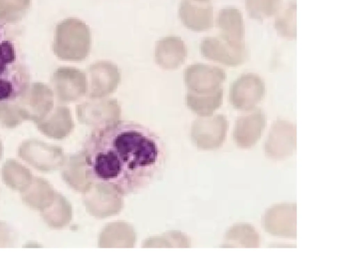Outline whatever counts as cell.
I'll return each instance as SVG.
<instances>
[{"label": "cell", "instance_id": "obj_7", "mask_svg": "<svg viewBox=\"0 0 356 267\" xmlns=\"http://www.w3.org/2000/svg\"><path fill=\"white\" fill-rule=\"evenodd\" d=\"M262 225L266 232L273 236L296 237V204L281 203L265 212Z\"/></svg>", "mask_w": 356, "mask_h": 267}, {"label": "cell", "instance_id": "obj_6", "mask_svg": "<svg viewBox=\"0 0 356 267\" xmlns=\"http://www.w3.org/2000/svg\"><path fill=\"white\" fill-rule=\"evenodd\" d=\"M296 147V129L294 124L286 120H277L272 125L264 150L272 159L282 160L293 153Z\"/></svg>", "mask_w": 356, "mask_h": 267}, {"label": "cell", "instance_id": "obj_16", "mask_svg": "<svg viewBox=\"0 0 356 267\" xmlns=\"http://www.w3.org/2000/svg\"><path fill=\"white\" fill-rule=\"evenodd\" d=\"M21 195L22 201L27 206L40 211L51 204L54 197L51 185L41 177H33Z\"/></svg>", "mask_w": 356, "mask_h": 267}, {"label": "cell", "instance_id": "obj_18", "mask_svg": "<svg viewBox=\"0 0 356 267\" xmlns=\"http://www.w3.org/2000/svg\"><path fill=\"white\" fill-rule=\"evenodd\" d=\"M198 128L203 144L216 147L221 145L225 140L228 122L225 116L218 115L201 122Z\"/></svg>", "mask_w": 356, "mask_h": 267}, {"label": "cell", "instance_id": "obj_25", "mask_svg": "<svg viewBox=\"0 0 356 267\" xmlns=\"http://www.w3.org/2000/svg\"><path fill=\"white\" fill-rule=\"evenodd\" d=\"M198 3H208L210 0H191Z\"/></svg>", "mask_w": 356, "mask_h": 267}, {"label": "cell", "instance_id": "obj_1", "mask_svg": "<svg viewBox=\"0 0 356 267\" xmlns=\"http://www.w3.org/2000/svg\"><path fill=\"white\" fill-rule=\"evenodd\" d=\"M81 159L88 180L127 196L159 176L166 150L160 137L147 127L118 119L95 127L83 143Z\"/></svg>", "mask_w": 356, "mask_h": 267}, {"label": "cell", "instance_id": "obj_4", "mask_svg": "<svg viewBox=\"0 0 356 267\" xmlns=\"http://www.w3.org/2000/svg\"><path fill=\"white\" fill-rule=\"evenodd\" d=\"M121 80L118 66L111 61L99 60L89 66L88 95L91 99L104 98L114 92Z\"/></svg>", "mask_w": 356, "mask_h": 267}, {"label": "cell", "instance_id": "obj_19", "mask_svg": "<svg viewBox=\"0 0 356 267\" xmlns=\"http://www.w3.org/2000/svg\"><path fill=\"white\" fill-rule=\"evenodd\" d=\"M2 179L9 188L23 191L32 181L31 172L15 160H8L2 166Z\"/></svg>", "mask_w": 356, "mask_h": 267}, {"label": "cell", "instance_id": "obj_15", "mask_svg": "<svg viewBox=\"0 0 356 267\" xmlns=\"http://www.w3.org/2000/svg\"><path fill=\"white\" fill-rule=\"evenodd\" d=\"M59 96L63 101L76 100L87 93L86 74L75 68H63L57 74Z\"/></svg>", "mask_w": 356, "mask_h": 267}, {"label": "cell", "instance_id": "obj_2", "mask_svg": "<svg viewBox=\"0 0 356 267\" xmlns=\"http://www.w3.org/2000/svg\"><path fill=\"white\" fill-rule=\"evenodd\" d=\"M31 75L16 31L0 19V104H8L25 95Z\"/></svg>", "mask_w": 356, "mask_h": 267}, {"label": "cell", "instance_id": "obj_20", "mask_svg": "<svg viewBox=\"0 0 356 267\" xmlns=\"http://www.w3.org/2000/svg\"><path fill=\"white\" fill-rule=\"evenodd\" d=\"M222 88L212 93L195 94L187 92L186 102L193 110L201 114H209L218 108L222 102Z\"/></svg>", "mask_w": 356, "mask_h": 267}, {"label": "cell", "instance_id": "obj_26", "mask_svg": "<svg viewBox=\"0 0 356 267\" xmlns=\"http://www.w3.org/2000/svg\"><path fill=\"white\" fill-rule=\"evenodd\" d=\"M2 155H3V147H2L1 142L0 140V159L2 157Z\"/></svg>", "mask_w": 356, "mask_h": 267}, {"label": "cell", "instance_id": "obj_23", "mask_svg": "<svg viewBox=\"0 0 356 267\" xmlns=\"http://www.w3.org/2000/svg\"><path fill=\"white\" fill-rule=\"evenodd\" d=\"M249 15L257 20H264L278 13L282 0H245Z\"/></svg>", "mask_w": 356, "mask_h": 267}, {"label": "cell", "instance_id": "obj_24", "mask_svg": "<svg viewBox=\"0 0 356 267\" xmlns=\"http://www.w3.org/2000/svg\"><path fill=\"white\" fill-rule=\"evenodd\" d=\"M14 234L10 227L5 222H0V248L13 245Z\"/></svg>", "mask_w": 356, "mask_h": 267}, {"label": "cell", "instance_id": "obj_10", "mask_svg": "<svg viewBox=\"0 0 356 267\" xmlns=\"http://www.w3.org/2000/svg\"><path fill=\"white\" fill-rule=\"evenodd\" d=\"M200 48L201 54L207 59L229 66L242 64L247 56L245 49L234 47L221 38H206Z\"/></svg>", "mask_w": 356, "mask_h": 267}, {"label": "cell", "instance_id": "obj_13", "mask_svg": "<svg viewBox=\"0 0 356 267\" xmlns=\"http://www.w3.org/2000/svg\"><path fill=\"white\" fill-rule=\"evenodd\" d=\"M179 15L183 24L194 31H206L213 26V8L207 3L182 0Z\"/></svg>", "mask_w": 356, "mask_h": 267}, {"label": "cell", "instance_id": "obj_22", "mask_svg": "<svg viewBox=\"0 0 356 267\" xmlns=\"http://www.w3.org/2000/svg\"><path fill=\"white\" fill-rule=\"evenodd\" d=\"M39 129L46 135L53 138H60L70 128V118L66 109L62 108L49 120L38 125Z\"/></svg>", "mask_w": 356, "mask_h": 267}, {"label": "cell", "instance_id": "obj_8", "mask_svg": "<svg viewBox=\"0 0 356 267\" xmlns=\"http://www.w3.org/2000/svg\"><path fill=\"white\" fill-rule=\"evenodd\" d=\"M265 86L261 79L254 74H243L232 84L229 99L239 110L250 111L262 99Z\"/></svg>", "mask_w": 356, "mask_h": 267}, {"label": "cell", "instance_id": "obj_12", "mask_svg": "<svg viewBox=\"0 0 356 267\" xmlns=\"http://www.w3.org/2000/svg\"><path fill=\"white\" fill-rule=\"evenodd\" d=\"M217 24L221 38L234 47L245 49L243 42L244 22L240 10L232 7L221 9Z\"/></svg>", "mask_w": 356, "mask_h": 267}, {"label": "cell", "instance_id": "obj_17", "mask_svg": "<svg viewBox=\"0 0 356 267\" xmlns=\"http://www.w3.org/2000/svg\"><path fill=\"white\" fill-rule=\"evenodd\" d=\"M259 245V233L254 227L246 223L231 227L225 234L223 243L225 248H258Z\"/></svg>", "mask_w": 356, "mask_h": 267}, {"label": "cell", "instance_id": "obj_11", "mask_svg": "<svg viewBox=\"0 0 356 267\" xmlns=\"http://www.w3.org/2000/svg\"><path fill=\"white\" fill-rule=\"evenodd\" d=\"M265 115L261 110H254L241 116L236 122L234 139L238 146L249 148L260 138L265 127Z\"/></svg>", "mask_w": 356, "mask_h": 267}, {"label": "cell", "instance_id": "obj_5", "mask_svg": "<svg viewBox=\"0 0 356 267\" xmlns=\"http://www.w3.org/2000/svg\"><path fill=\"white\" fill-rule=\"evenodd\" d=\"M184 81L188 92L208 94L221 89L225 79L224 71L204 64H193L184 72Z\"/></svg>", "mask_w": 356, "mask_h": 267}, {"label": "cell", "instance_id": "obj_14", "mask_svg": "<svg viewBox=\"0 0 356 267\" xmlns=\"http://www.w3.org/2000/svg\"><path fill=\"white\" fill-rule=\"evenodd\" d=\"M187 56V49L184 41L177 36L162 38L156 44L155 60L165 70H175L181 65Z\"/></svg>", "mask_w": 356, "mask_h": 267}, {"label": "cell", "instance_id": "obj_21", "mask_svg": "<svg viewBox=\"0 0 356 267\" xmlns=\"http://www.w3.org/2000/svg\"><path fill=\"white\" fill-rule=\"evenodd\" d=\"M296 4L289 3L286 7L280 12L275 21L277 32L286 39H294L296 36Z\"/></svg>", "mask_w": 356, "mask_h": 267}, {"label": "cell", "instance_id": "obj_3", "mask_svg": "<svg viewBox=\"0 0 356 267\" xmlns=\"http://www.w3.org/2000/svg\"><path fill=\"white\" fill-rule=\"evenodd\" d=\"M89 26L79 19H67L58 26L56 49L63 59L81 61L90 50Z\"/></svg>", "mask_w": 356, "mask_h": 267}, {"label": "cell", "instance_id": "obj_9", "mask_svg": "<svg viewBox=\"0 0 356 267\" xmlns=\"http://www.w3.org/2000/svg\"><path fill=\"white\" fill-rule=\"evenodd\" d=\"M18 155L33 168L43 172L56 169L62 161L60 149L37 140L22 143L18 149Z\"/></svg>", "mask_w": 356, "mask_h": 267}]
</instances>
